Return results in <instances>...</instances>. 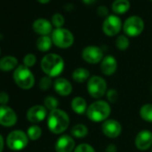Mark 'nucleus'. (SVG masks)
<instances>
[{
  "label": "nucleus",
  "mask_w": 152,
  "mask_h": 152,
  "mask_svg": "<svg viewBox=\"0 0 152 152\" xmlns=\"http://www.w3.org/2000/svg\"><path fill=\"white\" fill-rule=\"evenodd\" d=\"M51 85H52V80H51V77H49V76L42 77L39 83V89L42 91H48L51 87Z\"/></svg>",
  "instance_id": "30"
},
{
  "label": "nucleus",
  "mask_w": 152,
  "mask_h": 152,
  "mask_svg": "<svg viewBox=\"0 0 152 152\" xmlns=\"http://www.w3.org/2000/svg\"><path fill=\"white\" fill-rule=\"evenodd\" d=\"M123 30L126 36L137 37L140 35L144 30V22L140 16H130L124 23Z\"/></svg>",
  "instance_id": "7"
},
{
  "label": "nucleus",
  "mask_w": 152,
  "mask_h": 152,
  "mask_svg": "<svg viewBox=\"0 0 152 152\" xmlns=\"http://www.w3.org/2000/svg\"><path fill=\"white\" fill-rule=\"evenodd\" d=\"M32 28L34 31L41 36H48L50 33H52V23L43 18L37 19L32 25Z\"/></svg>",
  "instance_id": "18"
},
{
  "label": "nucleus",
  "mask_w": 152,
  "mask_h": 152,
  "mask_svg": "<svg viewBox=\"0 0 152 152\" xmlns=\"http://www.w3.org/2000/svg\"><path fill=\"white\" fill-rule=\"evenodd\" d=\"M88 132H89L88 127L83 124H75L71 129V134L77 139H83V138L86 137L88 135Z\"/></svg>",
  "instance_id": "23"
},
{
  "label": "nucleus",
  "mask_w": 152,
  "mask_h": 152,
  "mask_svg": "<svg viewBox=\"0 0 152 152\" xmlns=\"http://www.w3.org/2000/svg\"><path fill=\"white\" fill-rule=\"evenodd\" d=\"M47 108L44 106L36 105L31 107L27 112V119L32 124L42 122L47 117Z\"/></svg>",
  "instance_id": "15"
},
{
  "label": "nucleus",
  "mask_w": 152,
  "mask_h": 152,
  "mask_svg": "<svg viewBox=\"0 0 152 152\" xmlns=\"http://www.w3.org/2000/svg\"><path fill=\"white\" fill-rule=\"evenodd\" d=\"M17 122L15 112L7 106H0V124L7 127L14 126Z\"/></svg>",
  "instance_id": "13"
},
{
  "label": "nucleus",
  "mask_w": 152,
  "mask_h": 152,
  "mask_svg": "<svg viewBox=\"0 0 152 152\" xmlns=\"http://www.w3.org/2000/svg\"><path fill=\"white\" fill-rule=\"evenodd\" d=\"M140 115L142 120L152 123V104H145L140 109Z\"/></svg>",
  "instance_id": "25"
},
{
  "label": "nucleus",
  "mask_w": 152,
  "mask_h": 152,
  "mask_svg": "<svg viewBox=\"0 0 152 152\" xmlns=\"http://www.w3.org/2000/svg\"><path fill=\"white\" fill-rule=\"evenodd\" d=\"M41 134H42L41 128L38 125H31V127H29L27 131V135L29 139H31V140H39L41 137Z\"/></svg>",
  "instance_id": "26"
},
{
  "label": "nucleus",
  "mask_w": 152,
  "mask_h": 152,
  "mask_svg": "<svg viewBox=\"0 0 152 152\" xmlns=\"http://www.w3.org/2000/svg\"><path fill=\"white\" fill-rule=\"evenodd\" d=\"M151 152H152V147H151Z\"/></svg>",
  "instance_id": "41"
},
{
  "label": "nucleus",
  "mask_w": 152,
  "mask_h": 152,
  "mask_svg": "<svg viewBox=\"0 0 152 152\" xmlns=\"http://www.w3.org/2000/svg\"><path fill=\"white\" fill-rule=\"evenodd\" d=\"M107 99L109 103H115L118 99V92L114 89H110L106 93Z\"/></svg>",
  "instance_id": "33"
},
{
  "label": "nucleus",
  "mask_w": 152,
  "mask_h": 152,
  "mask_svg": "<svg viewBox=\"0 0 152 152\" xmlns=\"http://www.w3.org/2000/svg\"><path fill=\"white\" fill-rule=\"evenodd\" d=\"M54 89L56 92L62 97L69 96L72 91L71 83L64 78H57L54 83Z\"/></svg>",
  "instance_id": "17"
},
{
  "label": "nucleus",
  "mask_w": 152,
  "mask_h": 152,
  "mask_svg": "<svg viewBox=\"0 0 152 152\" xmlns=\"http://www.w3.org/2000/svg\"><path fill=\"white\" fill-rule=\"evenodd\" d=\"M58 106H59V102L55 97L48 96L44 99V107L50 111L56 109Z\"/></svg>",
  "instance_id": "28"
},
{
  "label": "nucleus",
  "mask_w": 152,
  "mask_h": 152,
  "mask_svg": "<svg viewBox=\"0 0 152 152\" xmlns=\"http://www.w3.org/2000/svg\"><path fill=\"white\" fill-rule=\"evenodd\" d=\"M100 70L107 76L113 75L117 70V61L113 56H106L100 62Z\"/></svg>",
  "instance_id": "16"
},
{
  "label": "nucleus",
  "mask_w": 152,
  "mask_h": 152,
  "mask_svg": "<svg viewBox=\"0 0 152 152\" xmlns=\"http://www.w3.org/2000/svg\"><path fill=\"white\" fill-rule=\"evenodd\" d=\"M151 1H152V0H151Z\"/></svg>",
  "instance_id": "43"
},
{
  "label": "nucleus",
  "mask_w": 152,
  "mask_h": 152,
  "mask_svg": "<svg viewBox=\"0 0 152 152\" xmlns=\"http://www.w3.org/2000/svg\"><path fill=\"white\" fill-rule=\"evenodd\" d=\"M116 150H117V148L115 144H110L106 148L107 152H116Z\"/></svg>",
  "instance_id": "36"
},
{
  "label": "nucleus",
  "mask_w": 152,
  "mask_h": 152,
  "mask_svg": "<svg viewBox=\"0 0 152 152\" xmlns=\"http://www.w3.org/2000/svg\"><path fill=\"white\" fill-rule=\"evenodd\" d=\"M87 91L91 98L99 99L102 98L107 91V82L100 76H91L87 82Z\"/></svg>",
  "instance_id": "5"
},
{
  "label": "nucleus",
  "mask_w": 152,
  "mask_h": 152,
  "mask_svg": "<svg viewBox=\"0 0 152 152\" xmlns=\"http://www.w3.org/2000/svg\"><path fill=\"white\" fill-rule=\"evenodd\" d=\"M70 124V118L67 113L56 108L50 111L48 117V127L55 134H61L67 130Z\"/></svg>",
  "instance_id": "1"
},
{
  "label": "nucleus",
  "mask_w": 152,
  "mask_h": 152,
  "mask_svg": "<svg viewBox=\"0 0 152 152\" xmlns=\"http://www.w3.org/2000/svg\"><path fill=\"white\" fill-rule=\"evenodd\" d=\"M38 1L41 4H47L50 1V0H38Z\"/></svg>",
  "instance_id": "39"
},
{
  "label": "nucleus",
  "mask_w": 152,
  "mask_h": 152,
  "mask_svg": "<svg viewBox=\"0 0 152 152\" xmlns=\"http://www.w3.org/2000/svg\"><path fill=\"white\" fill-rule=\"evenodd\" d=\"M98 14L99 16H102V17L107 16V17L108 16V10L106 7L101 6V7H99V8H98Z\"/></svg>",
  "instance_id": "35"
},
{
  "label": "nucleus",
  "mask_w": 152,
  "mask_h": 152,
  "mask_svg": "<svg viewBox=\"0 0 152 152\" xmlns=\"http://www.w3.org/2000/svg\"><path fill=\"white\" fill-rule=\"evenodd\" d=\"M51 22H52V25H54L56 29L62 28V26L64 24V18L61 14H55L52 16Z\"/></svg>",
  "instance_id": "29"
},
{
  "label": "nucleus",
  "mask_w": 152,
  "mask_h": 152,
  "mask_svg": "<svg viewBox=\"0 0 152 152\" xmlns=\"http://www.w3.org/2000/svg\"><path fill=\"white\" fill-rule=\"evenodd\" d=\"M9 100V96L7 92H0V104L5 106Z\"/></svg>",
  "instance_id": "34"
},
{
  "label": "nucleus",
  "mask_w": 152,
  "mask_h": 152,
  "mask_svg": "<svg viewBox=\"0 0 152 152\" xmlns=\"http://www.w3.org/2000/svg\"><path fill=\"white\" fill-rule=\"evenodd\" d=\"M151 91H152V86H151Z\"/></svg>",
  "instance_id": "40"
},
{
  "label": "nucleus",
  "mask_w": 152,
  "mask_h": 152,
  "mask_svg": "<svg viewBox=\"0 0 152 152\" xmlns=\"http://www.w3.org/2000/svg\"><path fill=\"white\" fill-rule=\"evenodd\" d=\"M0 53H1V50H0Z\"/></svg>",
  "instance_id": "42"
},
{
  "label": "nucleus",
  "mask_w": 152,
  "mask_h": 152,
  "mask_svg": "<svg viewBox=\"0 0 152 152\" xmlns=\"http://www.w3.org/2000/svg\"><path fill=\"white\" fill-rule=\"evenodd\" d=\"M72 78L75 83H83L89 81V79L91 78V73L89 70L83 68V67H79V68H76L72 72Z\"/></svg>",
  "instance_id": "20"
},
{
  "label": "nucleus",
  "mask_w": 152,
  "mask_h": 152,
  "mask_svg": "<svg viewBox=\"0 0 152 152\" xmlns=\"http://www.w3.org/2000/svg\"><path fill=\"white\" fill-rule=\"evenodd\" d=\"M18 61L15 56H7L0 60V70L4 72H9L17 66Z\"/></svg>",
  "instance_id": "21"
},
{
  "label": "nucleus",
  "mask_w": 152,
  "mask_h": 152,
  "mask_svg": "<svg viewBox=\"0 0 152 152\" xmlns=\"http://www.w3.org/2000/svg\"><path fill=\"white\" fill-rule=\"evenodd\" d=\"M3 148H4V139L1 136V134H0V152L3 151Z\"/></svg>",
  "instance_id": "38"
},
{
  "label": "nucleus",
  "mask_w": 152,
  "mask_h": 152,
  "mask_svg": "<svg viewBox=\"0 0 152 152\" xmlns=\"http://www.w3.org/2000/svg\"><path fill=\"white\" fill-rule=\"evenodd\" d=\"M96 1H97V0H83V2L87 6H91L94 3H96Z\"/></svg>",
  "instance_id": "37"
},
{
  "label": "nucleus",
  "mask_w": 152,
  "mask_h": 152,
  "mask_svg": "<svg viewBox=\"0 0 152 152\" xmlns=\"http://www.w3.org/2000/svg\"><path fill=\"white\" fill-rule=\"evenodd\" d=\"M83 59L91 64H99L104 58L103 51L97 46H88L83 48L82 52Z\"/></svg>",
  "instance_id": "10"
},
{
  "label": "nucleus",
  "mask_w": 152,
  "mask_h": 152,
  "mask_svg": "<svg viewBox=\"0 0 152 152\" xmlns=\"http://www.w3.org/2000/svg\"><path fill=\"white\" fill-rule=\"evenodd\" d=\"M130 9L129 0H115L112 4V10L116 15H124Z\"/></svg>",
  "instance_id": "22"
},
{
  "label": "nucleus",
  "mask_w": 152,
  "mask_h": 152,
  "mask_svg": "<svg viewBox=\"0 0 152 152\" xmlns=\"http://www.w3.org/2000/svg\"><path fill=\"white\" fill-rule=\"evenodd\" d=\"M101 130L104 135L107 138L115 139L122 133L123 128L118 121L114 119H107L102 123Z\"/></svg>",
  "instance_id": "11"
},
{
  "label": "nucleus",
  "mask_w": 152,
  "mask_h": 152,
  "mask_svg": "<svg viewBox=\"0 0 152 152\" xmlns=\"http://www.w3.org/2000/svg\"><path fill=\"white\" fill-rule=\"evenodd\" d=\"M75 141L72 136L64 134L60 136L56 142L55 149L56 152H72L75 149Z\"/></svg>",
  "instance_id": "14"
},
{
  "label": "nucleus",
  "mask_w": 152,
  "mask_h": 152,
  "mask_svg": "<svg viewBox=\"0 0 152 152\" xmlns=\"http://www.w3.org/2000/svg\"><path fill=\"white\" fill-rule=\"evenodd\" d=\"M29 137L25 132L20 130L11 132L7 138V144L8 148L14 151L23 149L28 144Z\"/></svg>",
  "instance_id": "8"
},
{
  "label": "nucleus",
  "mask_w": 152,
  "mask_h": 152,
  "mask_svg": "<svg viewBox=\"0 0 152 152\" xmlns=\"http://www.w3.org/2000/svg\"><path fill=\"white\" fill-rule=\"evenodd\" d=\"M40 66L42 71L49 77H57L64 71V61L57 54H48L42 58Z\"/></svg>",
  "instance_id": "2"
},
{
  "label": "nucleus",
  "mask_w": 152,
  "mask_h": 152,
  "mask_svg": "<svg viewBox=\"0 0 152 152\" xmlns=\"http://www.w3.org/2000/svg\"><path fill=\"white\" fill-rule=\"evenodd\" d=\"M72 110L77 115H83L87 111V102L83 97H75L71 102Z\"/></svg>",
  "instance_id": "19"
},
{
  "label": "nucleus",
  "mask_w": 152,
  "mask_h": 152,
  "mask_svg": "<svg viewBox=\"0 0 152 152\" xmlns=\"http://www.w3.org/2000/svg\"><path fill=\"white\" fill-rule=\"evenodd\" d=\"M110 114L111 107L109 103L105 100L94 101L88 107L86 111L87 117L94 123L105 122L108 119Z\"/></svg>",
  "instance_id": "3"
},
{
  "label": "nucleus",
  "mask_w": 152,
  "mask_h": 152,
  "mask_svg": "<svg viewBox=\"0 0 152 152\" xmlns=\"http://www.w3.org/2000/svg\"><path fill=\"white\" fill-rule=\"evenodd\" d=\"M129 45H130L129 39L125 35H119L115 39V46L121 51L126 50L129 48Z\"/></svg>",
  "instance_id": "27"
},
{
  "label": "nucleus",
  "mask_w": 152,
  "mask_h": 152,
  "mask_svg": "<svg viewBox=\"0 0 152 152\" xmlns=\"http://www.w3.org/2000/svg\"><path fill=\"white\" fill-rule=\"evenodd\" d=\"M73 152H96L94 148L88 143H82L75 148Z\"/></svg>",
  "instance_id": "31"
},
{
  "label": "nucleus",
  "mask_w": 152,
  "mask_h": 152,
  "mask_svg": "<svg viewBox=\"0 0 152 152\" xmlns=\"http://www.w3.org/2000/svg\"><path fill=\"white\" fill-rule=\"evenodd\" d=\"M36 56L33 54H28L23 58V64L28 68L32 67L36 64Z\"/></svg>",
  "instance_id": "32"
},
{
  "label": "nucleus",
  "mask_w": 152,
  "mask_h": 152,
  "mask_svg": "<svg viewBox=\"0 0 152 152\" xmlns=\"http://www.w3.org/2000/svg\"><path fill=\"white\" fill-rule=\"evenodd\" d=\"M51 39L53 44L60 48H68L74 42L73 34L67 29L58 28L52 31Z\"/></svg>",
  "instance_id": "6"
},
{
  "label": "nucleus",
  "mask_w": 152,
  "mask_h": 152,
  "mask_svg": "<svg viewBox=\"0 0 152 152\" xmlns=\"http://www.w3.org/2000/svg\"><path fill=\"white\" fill-rule=\"evenodd\" d=\"M14 79L15 83L23 90H30L35 83V78L31 71L24 64L16 67L14 72Z\"/></svg>",
  "instance_id": "4"
},
{
  "label": "nucleus",
  "mask_w": 152,
  "mask_h": 152,
  "mask_svg": "<svg viewBox=\"0 0 152 152\" xmlns=\"http://www.w3.org/2000/svg\"><path fill=\"white\" fill-rule=\"evenodd\" d=\"M135 147L141 151L147 150L152 147V132L148 130L139 132L134 140Z\"/></svg>",
  "instance_id": "12"
},
{
  "label": "nucleus",
  "mask_w": 152,
  "mask_h": 152,
  "mask_svg": "<svg viewBox=\"0 0 152 152\" xmlns=\"http://www.w3.org/2000/svg\"><path fill=\"white\" fill-rule=\"evenodd\" d=\"M52 44H53V41L49 36H41L38 39V40L36 42L37 48L41 52L48 51L51 48Z\"/></svg>",
  "instance_id": "24"
},
{
  "label": "nucleus",
  "mask_w": 152,
  "mask_h": 152,
  "mask_svg": "<svg viewBox=\"0 0 152 152\" xmlns=\"http://www.w3.org/2000/svg\"><path fill=\"white\" fill-rule=\"evenodd\" d=\"M122 27L121 19L115 15H111L105 19L102 25V30L107 36L113 37L120 32Z\"/></svg>",
  "instance_id": "9"
}]
</instances>
